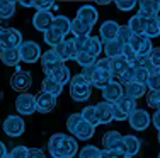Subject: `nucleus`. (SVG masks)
Segmentation results:
<instances>
[{
  "mask_svg": "<svg viewBox=\"0 0 160 158\" xmlns=\"http://www.w3.org/2000/svg\"><path fill=\"white\" fill-rule=\"evenodd\" d=\"M48 150L53 158H73L78 153V145L77 140L72 138L70 134L56 133L49 138Z\"/></svg>",
  "mask_w": 160,
  "mask_h": 158,
  "instance_id": "nucleus-1",
  "label": "nucleus"
},
{
  "mask_svg": "<svg viewBox=\"0 0 160 158\" xmlns=\"http://www.w3.org/2000/svg\"><path fill=\"white\" fill-rule=\"evenodd\" d=\"M67 127L70 131V134H73L77 140H90L96 133V127L90 126L89 122H85L80 116V112H75V114H70V117L67 119Z\"/></svg>",
  "mask_w": 160,
  "mask_h": 158,
  "instance_id": "nucleus-2",
  "label": "nucleus"
},
{
  "mask_svg": "<svg viewBox=\"0 0 160 158\" xmlns=\"http://www.w3.org/2000/svg\"><path fill=\"white\" fill-rule=\"evenodd\" d=\"M90 93H92V85L85 80L80 73L73 75L70 78V97L77 102H83L89 100Z\"/></svg>",
  "mask_w": 160,
  "mask_h": 158,
  "instance_id": "nucleus-3",
  "label": "nucleus"
},
{
  "mask_svg": "<svg viewBox=\"0 0 160 158\" xmlns=\"http://www.w3.org/2000/svg\"><path fill=\"white\" fill-rule=\"evenodd\" d=\"M136 100L123 95L116 104H112V119L114 121H128V117L136 111Z\"/></svg>",
  "mask_w": 160,
  "mask_h": 158,
  "instance_id": "nucleus-4",
  "label": "nucleus"
},
{
  "mask_svg": "<svg viewBox=\"0 0 160 158\" xmlns=\"http://www.w3.org/2000/svg\"><path fill=\"white\" fill-rule=\"evenodd\" d=\"M102 146L104 150L116 155H126V148H124V136L119 131H108L102 136Z\"/></svg>",
  "mask_w": 160,
  "mask_h": 158,
  "instance_id": "nucleus-5",
  "label": "nucleus"
},
{
  "mask_svg": "<svg viewBox=\"0 0 160 158\" xmlns=\"http://www.w3.org/2000/svg\"><path fill=\"white\" fill-rule=\"evenodd\" d=\"M17 53L21 61L24 63H36L41 58V48L34 41H22L21 46L17 48Z\"/></svg>",
  "mask_w": 160,
  "mask_h": 158,
  "instance_id": "nucleus-6",
  "label": "nucleus"
},
{
  "mask_svg": "<svg viewBox=\"0 0 160 158\" xmlns=\"http://www.w3.org/2000/svg\"><path fill=\"white\" fill-rule=\"evenodd\" d=\"M63 65L65 63L62 61V58L55 53V50H48V51H44L43 55H41V66H43V71H44L46 77L53 75L56 70L62 68Z\"/></svg>",
  "mask_w": 160,
  "mask_h": 158,
  "instance_id": "nucleus-7",
  "label": "nucleus"
},
{
  "mask_svg": "<svg viewBox=\"0 0 160 158\" xmlns=\"http://www.w3.org/2000/svg\"><path fill=\"white\" fill-rule=\"evenodd\" d=\"M2 127H3V133L10 138H19L21 134H24V131H26L24 119H22L21 116H9V117H5Z\"/></svg>",
  "mask_w": 160,
  "mask_h": 158,
  "instance_id": "nucleus-8",
  "label": "nucleus"
},
{
  "mask_svg": "<svg viewBox=\"0 0 160 158\" xmlns=\"http://www.w3.org/2000/svg\"><path fill=\"white\" fill-rule=\"evenodd\" d=\"M22 43V34L16 27H5L0 39V50H17Z\"/></svg>",
  "mask_w": 160,
  "mask_h": 158,
  "instance_id": "nucleus-9",
  "label": "nucleus"
},
{
  "mask_svg": "<svg viewBox=\"0 0 160 158\" xmlns=\"http://www.w3.org/2000/svg\"><path fill=\"white\" fill-rule=\"evenodd\" d=\"M129 46L135 50V53L138 55V58H147L152 53L153 46H152V39L147 37L145 34H135L129 41Z\"/></svg>",
  "mask_w": 160,
  "mask_h": 158,
  "instance_id": "nucleus-10",
  "label": "nucleus"
},
{
  "mask_svg": "<svg viewBox=\"0 0 160 158\" xmlns=\"http://www.w3.org/2000/svg\"><path fill=\"white\" fill-rule=\"evenodd\" d=\"M16 109L22 116H31L36 112V95H31L29 92H24L16 99Z\"/></svg>",
  "mask_w": 160,
  "mask_h": 158,
  "instance_id": "nucleus-11",
  "label": "nucleus"
},
{
  "mask_svg": "<svg viewBox=\"0 0 160 158\" xmlns=\"http://www.w3.org/2000/svg\"><path fill=\"white\" fill-rule=\"evenodd\" d=\"M31 85H32V77L24 70H17L16 73L10 77V87L14 90H17V92H21V93H24L26 90H29Z\"/></svg>",
  "mask_w": 160,
  "mask_h": 158,
  "instance_id": "nucleus-12",
  "label": "nucleus"
},
{
  "mask_svg": "<svg viewBox=\"0 0 160 158\" xmlns=\"http://www.w3.org/2000/svg\"><path fill=\"white\" fill-rule=\"evenodd\" d=\"M123 95H124L123 85H121L119 82H116V80L109 82V84L106 85L104 89H102V99H104V102L116 104V102H118V100H119Z\"/></svg>",
  "mask_w": 160,
  "mask_h": 158,
  "instance_id": "nucleus-13",
  "label": "nucleus"
},
{
  "mask_svg": "<svg viewBox=\"0 0 160 158\" xmlns=\"http://www.w3.org/2000/svg\"><path fill=\"white\" fill-rule=\"evenodd\" d=\"M128 122H129V126H131L133 129L145 131L148 126H150L152 117H150V114H148L147 111H143V109H136V111L128 117Z\"/></svg>",
  "mask_w": 160,
  "mask_h": 158,
  "instance_id": "nucleus-14",
  "label": "nucleus"
},
{
  "mask_svg": "<svg viewBox=\"0 0 160 158\" xmlns=\"http://www.w3.org/2000/svg\"><path fill=\"white\" fill-rule=\"evenodd\" d=\"M118 31H119V24L116 21H106L99 29V39L102 41V44L118 39Z\"/></svg>",
  "mask_w": 160,
  "mask_h": 158,
  "instance_id": "nucleus-15",
  "label": "nucleus"
},
{
  "mask_svg": "<svg viewBox=\"0 0 160 158\" xmlns=\"http://www.w3.org/2000/svg\"><path fill=\"white\" fill-rule=\"evenodd\" d=\"M55 53L62 58V61H68V60H75L77 58V50H75L73 39H63L58 46L55 48Z\"/></svg>",
  "mask_w": 160,
  "mask_h": 158,
  "instance_id": "nucleus-16",
  "label": "nucleus"
},
{
  "mask_svg": "<svg viewBox=\"0 0 160 158\" xmlns=\"http://www.w3.org/2000/svg\"><path fill=\"white\" fill-rule=\"evenodd\" d=\"M55 107H56V97L44 93V92H39L36 95V111L38 112L46 114V112H51Z\"/></svg>",
  "mask_w": 160,
  "mask_h": 158,
  "instance_id": "nucleus-17",
  "label": "nucleus"
},
{
  "mask_svg": "<svg viewBox=\"0 0 160 158\" xmlns=\"http://www.w3.org/2000/svg\"><path fill=\"white\" fill-rule=\"evenodd\" d=\"M53 16L51 12H36L32 17V26L36 31H41V32H46L48 29L53 27Z\"/></svg>",
  "mask_w": 160,
  "mask_h": 158,
  "instance_id": "nucleus-18",
  "label": "nucleus"
},
{
  "mask_svg": "<svg viewBox=\"0 0 160 158\" xmlns=\"http://www.w3.org/2000/svg\"><path fill=\"white\" fill-rule=\"evenodd\" d=\"M109 82H112L111 70L109 68H99V66L96 65V71H94V77H92V80H90V85L102 90Z\"/></svg>",
  "mask_w": 160,
  "mask_h": 158,
  "instance_id": "nucleus-19",
  "label": "nucleus"
},
{
  "mask_svg": "<svg viewBox=\"0 0 160 158\" xmlns=\"http://www.w3.org/2000/svg\"><path fill=\"white\" fill-rule=\"evenodd\" d=\"M77 19L94 27V24H96L97 19H99L97 9H96L94 5H82V7L77 10Z\"/></svg>",
  "mask_w": 160,
  "mask_h": 158,
  "instance_id": "nucleus-20",
  "label": "nucleus"
},
{
  "mask_svg": "<svg viewBox=\"0 0 160 158\" xmlns=\"http://www.w3.org/2000/svg\"><path fill=\"white\" fill-rule=\"evenodd\" d=\"M96 107V114H97V121L99 124H109L112 119V104L109 102H97V105H94Z\"/></svg>",
  "mask_w": 160,
  "mask_h": 158,
  "instance_id": "nucleus-21",
  "label": "nucleus"
},
{
  "mask_svg": "<svg viewBox=\"0 0 160 158\" xmlns=\"http://www.w3.org/2000/svg\"><path fill=\"white\" fill-rule=\"evenodd\" d=\"M138 12L145 17H157L160 14V2L158 0H143L138 3Z\"/></svg>",
  "mask_w": 160,
  "mask_h": 158,
  "instance_id": "nucleus-22",
  "label": "nucleus"
},
{
  "mask_svg": "<svg viewBox=\"0 0 160 158\" xmlns=\"http://www.w3.org/2000/svg\"><path fill=\"white\" fill-rule=\"evenodd\" d=\"M123 46L124 44L121 43L119 39H112V41H109V43H106L102 50L106 53V58L114 60V58H119V56L123 55Z\"/></svg>",
  "mask_w": 160,
  "mask_h": 158,
  "instance_id": "nucleus-23",
  "label": "nucleus"
},
{
  "mask_svg": "<svg viewBox=\"0 0 160 158\" xmlns=\"http://www.w3.org/2000/svg\"><path fill=\"white\" fill-rule=\"evenodd\" d=\"M41 92L49 93L53 97H58L63 92V85H60L56 80H53L51 77H44V80L41 82Z\"/></svg>",
  "mask_w": 160,
  "mask_h": 158,
  "instance_id": "nucleus-24",
  "label": "nucleus"
},
{
  "mask_svg": "<svg viewBox=\"0 0 160 158\" xmlns=\"http://www.w3.org/2000/svg\"><path fill=\"white\" fill-rule=\"evenodd\" d=\"M92 31V26L85 24V22L78 21L77 17L70 22V32L73 34V37H83V36H90Z\"/></svg>",
  "mask_w": 160,
  "mask_h": 158,
  "instance_id": "nucleus-25",
  "label": "nucleus"
},
{
  "mask_svg": "<svg viewBox=\"0 0 160 158\" xmlns=\"http://www.w3.org/2000/svg\"><path fill=\"white\" fill-rule=\"evenodd\" d=\"M123 90H124V95L129 97V99H133V100L142 99L145 93H147V87H145V85L136 84V82H131V84H128L126 87H123Z\"/></svg>",
  "mask_w": 160,
  "mask_h": 158,
  "instance_id": "nucleus-26",
  "label": "nucleus"
},
{
  "mask_svg": "<svg viewBox=\"0 0 160 158\" xmlns=\"http://www.w3.org/2000/svg\"><path fill=\"white\" fill-rule=\"evenodd\" d=\"M43 39H44V43H46L51 50H55V48L58 46L63 39H67V37H65L60 31H56L55 27H51V29H48L46 32H43Z\"/></svg>",
  "mask_w": 160,
  "mask_h": 158,
  "instance_id": "nucleus-27",
  "label": "nucleus"
},
{
  "mask_svg": "<svg viewBox=\"0 0 160 158\" xmlns=\"http://www.w3.org/2000/svg\"><path fill=\"white\" fill-rule=\"evenodd\" d=\"M124 148H126V155L133 158L136 153L140 151L142 143H140V140L136 136H133V134H126V136H124Z\"/></svg>",
  "mask_w": 160,
  "mask_h": 158,
  "instance_id": "nucleus-28",
  "label": "nucleus"
},
{
  "mask_svg": "<svg viewBox=\"0 0 160 158\" xmlns=\"http://www.w3.org/2000/svg\"><path fill=\"white\" fill-rule=\"evenodd\" d=\"M145 16H142V14H135L133 17H129V21H128V27L131 29V32L133 34H143V27H145Z\"/></svg>",
  "mask_w": 160,
  "mask_h": 158,
  "instance_id": "nucleus-29",
  "label": "nucleus"
},
{
  "mask_svg": "<svg viewBox=\"0 0 160 158\" xmlns=\"http://www.w3.org/2000/svg\"><path fill=\"white\" fill-rule=\"evenodd\" d=\"M0 60L7 66H17L19 61H21L17 50H2L0 51Z\"/></svg>",
  "mask_w": 160,
  "mask_h": 158,
  "instance_id": "nucleus-30",
  "label": "nucleus"
},
{
  "mask_svg": "<svg viewBox=\"0 0 160 158\" xmlns=\"http://www.w3.org/2000/svg\"><path fill=\"white\" fill-rule=\"evenodd\" d=\"M85 53L89 56H92L94 60L99 58V55L102 53V41L99 39L97 36H90L89 37V44H87V50Z\"/></svg>",
  "mask_w": 160,
  "mask_h": 158,
  "instance_id": "nucleus-31",
  "label": "nucleus"
},
{
  "mask_svg": "<svg viewBox=\"0 0 160 158\" xmlns=\"http://www.w3.org/2000/svg\"><path fill=\"white\" fill-rule=\"evenodd\" d=\"M109 61H111V73H112V77L119 78V75H123L124 71L129 68V63L123 58V56L114 58V60H109Z\"/></svg>",
  "mask_w": 160,
  "mask_h": 158,
  "instance_id": "nucleus-32",
  "label": "nucleus"
},
{
  "mask_svg": "<svg viewBox=\"0 0 160 158\" xmlns=\"http://www.w3.org/2000/svg\"><path fill=\"white\" fill-rule=\"evenodd\" d=\"M143 34L150 39L160 36L158 31V24H157V17H147L145 19V27H143Z\"/></svg>",
  "mask_w": 160,
  "mask_h": 158,
  "instance_id": "nucleus-33",
  "label": "nucleus"
},
{
  "mask_svg": "<svg viewBox=\"0 0 160 158\" xmlns=\"http://www.w3.org/2000/svg\"><path fill=\"white\" fill-rule=\"evenodd\" d=\"M70 19L65 17V16H56L55 19H53V27L56 29V31H60L62 34L67 37V34L70 32Z\"/></svg>",
  "mask_w": 160,
  "mask_h": 158,
  "instance_id": "nucleus-34",
  "label": "nucleus"
},
{
  "mask_svg": "<svg viewBox=\"0 0 160 158\" xmlns=\"http://www.w3.org/2000/svg\"><path fill=\"white\" fill-rule=\"evenodd\" d=\"M80 116H82V119L85 122H89L90 126L96 127L99 121H97V114H96V107L94 105H87V107H83L82 111H80Z\"/></svg>",
  "mask_w": 160,
  "mask_h": 158,
  "instance_id": "nucleus-35",
  "label": "nucleus"
},
{
  "mask_svg": "<svg viewBox=\"0 0 160 158\" xmlns=\"http://www.w3.org/2000/svg\"><path fill=\"white\" fill-rule=\"evenodd\" d=\"M49 77H51L53 80H56L60 85H65V84H68V82H70V78H72V77H70V68H68L67 65H63L62 68L56 70L55 73L49 75Z\"/></svg>",
  "mask_w": 160,
  "mask_h": 158,
  "instance_id": "nucleus-36",
  "label": "nucleus"
},
{
  "mask_svg": "<svg viewBox=\"0 0 160 158\" xmlns=\"http://www.w3.org/2000/svg\"><path fill=\"white\" fill-rule=\"evenodd\" d=\"M147 89H150L152 92H160V68H153L148 77Z\"/></svg>",
  "mask_w": 160,
  "mask_h": 158,
  "instance_id": "nucleus-37",
  "label": "nucleus"
},
{
  "mask_svg": "<svg viewBox=\"0 0 160 158\" xmlns=\"http://www.w3.org/2000/svg\"><path fill=\"white\" fill-rule=\"evenodd\" d=\"M16 14V2H0V19H10Z\"/></svg>",
  "mask_w": 160,
  "mask_h": 158,
  "instance_id": "nucleus-38",
  "label": "nucleus"
},
{
  "mask_svg": "<svg viewBox=\"0 0 160 158\" xmlns=\"http://www.w3.org/2000/svg\"><path fill=\"white\" fill-rule=\"evenodd\" d=\"M138 66V61L133 63V65H129V68L124 71L123 75H119V84L123 85V87H126L128 84H131V82H135V68Z\"/></svg>",
  "mask_w": 160,
  "mask_h": 158,
  "instance_id": "nucleus-39",
  "label": "nucleus"
},
{
  "mask_svg": "<svg viewBox=\"0 0 160 158\" xmlns=\"http://www.w3.org/2000/svg\"><path fill=\"white\" fill-rule=\"evenodd\" d=\"M99 155H101V150L94 145H87L78 151V158H99Z\"/></svg>",
  "mask_w": 160,
  "mask_h": 158,
  "instance_id": "nucleus-40",
  "label": "nucleus"
},
{
  "mask_svg": "<svg viewBox=\"0 0 160 158\" xmlns=\"http://www.w3.org/2000/svg\"><path fill=\"white\" fill-rule=\"evenodd\" d=\"M133 36H135V34L131 32V29H129L128 26H119V31H118V39H119L123 44H129V41H131Z\"/></svg>",
  "mask_w": 160,
  "mask_h": 158,
  "instance_id": "nucleus-41",
  "label": "nucleus"
},
{
  "mask_svg": "<svg viewBox=\"0 0 160 158\" xmlns=\"http://www.w3.org/2000/svg\"><path fill=\"white\" fill-rule=\"evenodd\" d=\"M121 56H123V58L126 60L129 65H133V63L138 61V55H136L135 50H133V48L129 46V44H124V46H123V55H121Z\"/></svg>",
  "mask_w": 160,
  "mask_h": 158,
  "instance_id": "nucleus-42",
  "label": "nucleus"
},
{
  "mask_svg": "<svg viewBox=\"0 0 160 158\" xmlns=\"http://www.w3.org/2000/svg\"><path fill=\"white\" fill-rule=\"evenodd\" d=\"M55 7L53 0H39V2H32V9H36L38 12H49Z\"/></svg>",
  "mask_w": 160,
  "mask_h": 158,
  "instance_id": "nucleus-43",
  "label": "nucleus"
},
{
  "mask_svg": "<svg viewBox=\"0 0 160 158\" xmlns=\"http://www.w3.org/2000/svg\"><path fill=\"white\" fill-rule=\"evenodd\" d=\"M28 151H29V148H26L24 145L14 146L9 151V156L7 158H28Z\"/></svg>",
  "mask_w": 160,
  "mask_h": 158,
  "instance_id": "nucleus-44",
  "label": "nucleus"
},
{
  "mask_svg": "<svg viewBox=\"0 0 160 158\" xmlns=\"http://www.w3.org/2000/svg\"><path fill=\"white\" fill-rule=\"evenodd\" d=\"M148 77H150V73H148L147 70L140 68V66H136V68H135V82H136V84H140V85H145V87H147Z\"/></svg>",
  "mask_w": 160,
  "mask_h": 158,
  "instance_id": "nucleus-45",
  "label": "nucleus"
},
{
  "mask_svg": "<svg viewBox=\"0 0 160 158\" xmlns=\"http://www.w3.org/2000/svg\"><path fill=\"white\" fill-rule=\"evenodd\" d=\"M75 61L78 63L82 68H85V66H90V65H94V63L97 61V60H94L92 56H89L87 53H78L77 55V58H75Z\"/></svg>",
  "mask_w": 160,
  "mask_h": 158,
  "instance_id": "nucleus-46",
  "label": "nucleus"
},
{
  "mask_svg": "<svg viewBox=\"0 0 160 158\" xmlns=\"http://www.w3.org/2000/svg\"><path fill=\"white\" fill-rule=\"evenodd\" d=\"M89 37H90V36H83V37H72V39H73V44H75V50H77V55H78V53H85L87 44H89Z\"/></svg>",
  "mask_w": 160,
  "mask_h": 158,
  "instance_id": "nucleus-47",
  "label": "nucleus"
},
{
  "mask_svg": "<svg viewBox=\"0 0 160 158\" xmlns=\"http://www.w3.org/2000/svg\"><path fill=\"white\" fill-rule=\"evenodd\" d=\"M147 104L150 105L152 109H160V92H148V95H147Z\"/></svg>",
  "mask_w": 160,
  "mask_h": 158,
  "instance_id": "nucleus-48",
  "label": "nucleus"
},
{
  "mask_svg": "<svg viewBox=\"0 0 160 158\" xmlns=\"http://www.w3.org/2000/svg\"><path fill=\"white\" fill-rule=\"evenodd\" d=\"M136 3H138V2H133V0H126V2H124V0H119V2H116V7L119 10H123V12H128V10L135 9Z\"/></svg>",
  "mask_w": 160,
  "mask_h": 158,
  "instance_id": "nucleus-49",
  "label": "nucleus"
},
{
  "mask_svg": "<svg viewBox=\"0 0 160 158\" xmlns=\"http://www.w3.org/2000/svg\"><path fill=\"white\" fill-rule=\"evenodd\" d=\"M148 58H150L152 65H153L155 68H160V48H153L152 53L148 55Z\"/></svg>",
  "mask_w": 160,
  "mask_h": 158,
  "instance_id": "nucleus-50",
  "label": "nucleus"
},
{
  "mask_svg": "<svg viewBox=\"0 0 160 158\" xmlns=\"http://www.w3.org/2000/svg\"><path fill=\"white\" fill-rule=\"evenodd\" d=\"M94 71H96V63H94V65H90V66L82 68V73H80V75H82V77L90 84V80H92V77H94Z\"/></svg>",
  "mask_w": 160,
  "mask_h": 158,
  "instance_id": "nucleus-51",
  "label": "nucleus"
},
{
  "mask_svg": "<svg viewBox=\"0 0 160 158\" xmlns=\"http://www.w3.org/2000/svg\"><path fill=\"white\" fill-rule=\"evenodd\" d=\"M138 66L140 68H143V70H147L148 73H152V70L155 68L153 65H152V61H150V58H138Z\"/></svg>",
  "mask_w": 160,
  "mask_h": 158,
  "instance_id": "nucleus-52",
  "label": "nucleus"
},
{
  "mask_svg": "<svg viewBox=\"0 0 160 158\" xmlns=\"http://www.w3.org/2000/svg\"><path fill=\"white\" fill-rule=\"evenodd\" d=\"M28 158H46V156H44L43 150H39V148H29Z\"/></svg>",
  "mask_w": 160,
  "mask_h": 158,
  "instance_id": "nucleus-53",
  "label": "nucleus"
},
{
  "mask_svg": "<svg viewBox=\"0 0 160 158\" xmlns=\"http://www.w3.org/2000/svg\"><path fill=\"white\" fill-rule=\"evenodd\" d=\"M152 122H153L155 129L160 131V109H157V111L153 112V117H152Z\"/></svg>",
  "mask_w": 160,
  "mask_h": 158,
  "instance_id": "nucleus-54",
  "label": "nucleus"
},
{
  "mask_svg": "<svg viewBox=\"0 0 160 158\" xmlns=\"http://www.w3.org/2000/svg\"><path fill=\"white\" fill-rule=\"evenodd\" d=\"M9 156V151H7V146H5V143H2L0 141V158H7Z\"/></svg>",
  "mask_w": 160,
  "mask_h": 158,
  "instance_id": "nucleus-55",
  "label": "nucleus"
},
{
  "mask_svg": "<svg viewBox=\"0 0 160 158\" xmlns=\"http://www.w3.org/2000/svg\"><path fill=\"white\" fill-rule=\"evenodd\" d=\"M99 158H116V153H111V151H108V150H101Z\"/></svg>",
  "mask_w": 160,
  "mask_h": 158,
  "instance_id": "nucleus-56",
  "label": "nucleus"
},
{
  "mask_svg": "<svg viewBox=\"0 0 160 158\" xmlns=\"http://www.w3.org/2000/svg\"><path fill=\"white\" fill-rule=\"evenodd\" d=\"M97 3H99V5H108L109 2H106V0H101V2H97Z\"/></svg>",
  "mask_w": 160,
  "mask_h": 158,
  "instance_id": "nucleus-57",
  "label": "nucleus"
},
{
  "mask_svg": "<svg viewBox=\"0 0 160 158\" xmlns=\"http://www.w3.org/2000/svg\"><path fill=\"white\" fill-rule=\"evenodd\" d=\"M3 31H5V27H2V26H0V39H2V34H3Z\"/></svg>",
  "mask_w": 160,
  "mask_h": 158,
  "instance_id": "nucleus-58",
  "label": "nucleus"
},
{
  "mask_svg": "<svg viewBox=\"0 0 160 158\" xmlns=\"http://www.w3.org/2000/svg\"><path fill=\"white\" fill-rule=\"evenodd\" d=\"M157 24H158V31H160V14L157 16Z\"/></svg>",
  "mask_w": 160,
  "mask_h": 158,
  "instance_id": "nucleus-59",
  "label": "nucleus"
},
{
  "mask_svg": "<svg viewBox=\"0 0 160 158\" xmlns=\"http://www.w3.org/2000/svg\"><path fill=\"white\" fill-rule=\"evenodd\" d=\"M157 140H158V143H160V131L157 133Z\"/></svg>",
  "mask_w": 160,
  "mask_h": 158,
  "instance_id": "nucleus-60",
  "label": "nucleus"
},
{
  "mask_svg": "<svg viewBox=\"0 0 160 158\" xmlns=\"http://www.w3.org/2000/svg\"><path fill=\"white\" fill-rule=\"evenodd\" d=\"M157 158H160V153H158V156H157Z\"/></svg>",
  "mask_w": 160,
  "mask_h": 158,
  "instance_id": "nucleus-61",
  "label": "nucleus"
}]
</instances>
